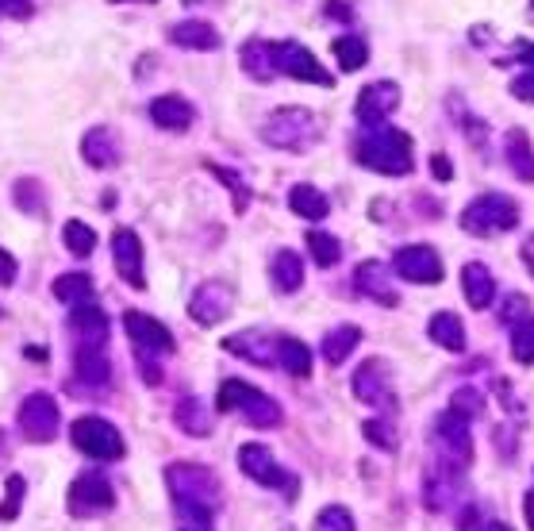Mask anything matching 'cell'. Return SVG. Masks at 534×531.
Listing matches in <instances>:
<instances>
[{"mask_svg":"<svg viewBox=\"0 0 534 531\" xmlns=\"http://www.w3.org/2000/svg\"><path fill=\"white\" fill-rule=\"evenodd\" d=\"M166 485H170L173 508H208V512H219V505H223V485L200 462H170L166 466Z\"/></svg>","mask_w":534,"mask_h":531,"instance_id":"obj_3","label":"cell"},{"mask_svg":"<svg viewBox=\"0 0 534 531\" xmlns=\"http://www.w3.org/2000/svg\"><path fill=\"white\" fill-rule=\"evenodd\" d=\"M216 408L219 412H235V416H243L250 428H262V431H273L285 424V408L277 405L269 393L254 389V385H246L239 378L219 381Z\"/></svg>","mask_w":534,"mask_h":531,"instance_id":"obj_2","label":"cell"},{"mask_svg":"<svg viewBox=\"0 0 534 531\" xmlns=\"http://www.w3.org/2000/svg\"><path fill=\"white\" fill-rule=\"evenodd\" d=\"M166 39H170L173 47H181V51H219L223 47V35L212 24H204V20H181V24H173L166 31Z\"/></svg>","mask_w":534,"mask_h":531,"instance_id":"obj_25","label":"cell"},{"mask_svg":"<svg viewBox=\"0 0 534 531\" xmlns=\"http://www.w3.org/2000/svg\"><path fill=\"white\" fill-rule=\"evenodd\" d=\"M73 378L81 381L89 393H100L108 381H112V362L104 351L93 347H73Z\"/></svg>","mask_w":534,"mask_h":531,"instance_id":"obj_24","label":"cell"},{"mask_svg":"<svg viewBox=\"0 0 534 531\" xmlns=\"http://www.w3.org/2000/svg\"><path fill=\"white\" fill-rule=\"evenodd\" d=\"M239 62H243V74L254 77V81H273L277 77L273 43H266V39H246L243 51H239Z\"/></svg>","mask_w":534,"mask_h":531,"instance_id":"obj_30","label":"cell"},{"mask_svg":"<svg viewBox=\"0 0 534 531\" xmlns=\"http://www.w3.org/2000/svg\"><path fill=\"white\" fill-rule=\"evenodd\" d=\"M150 120H154V127H162V131L181 135V131H189L196 124V108L181 93H162V97L150 101Z\"/></svg>","mask_w":534,"mask_h":531,"instance_id":"obj_23","label":"cell"},{"mask_svg":"<svg viewBox=\"0 0 534 531\" xmlns=\"http://www.w3.org/2000/svg\"><path fill=\"white\" fill-rule=\"evenodd\" d=\"M262 139L277 151L304 154L319 143V120L308 108H277L262 124Z\"/></svg>","mask_w":534,"mask_h":531,"instance_id":"obj_4","label":"cell"},{"mask_svg":"<svg viewBox=\"0 0 534 531\" xmlns=\"http://www.w3.org/2000/svg\"><path fill=\"white\" fill-rule=\"evenodd\" d=\"M289 208L296 212V216H304V220H312V224H319V220H327V212H331V201L319 193L316 185H292L289 189Z\"/></svg>","mask_w":534,"mask_h":531,"instance_id":"obj_33","label":"cell"},{"mask_svg":"<svg viewBox=\"0 0 534 531\" xmlns=\"http://www.w3.org/2000/svg\"><path fill=\"white\" fill-rule=\"evenodd\" d=\"M362 435L377 447V451H385V455H396V447H400V435L392 428L389 416H377V420H365L362 424Z\"/></svg>","mask_w":534,"mask_h":531,"instance_id":"obj_41","label":"cell"},{"mask_svg":"<svg viewBox=\"0 0 534 531\" xmlns=\"http://www.w3.org/2000/svg\"><path fill=\"white\" fill-rule=\"evenodd\" d=\"M511 358L519 366H534V312L511 324Z\"/></svg>","mask_w":534,"mask_h":531,"instance_id":"obj_40","label":"cell"},{"mask_svg":"<svg viewBox=\"0 0 534 531\" xmlns=\"http://www.w3.org/2000/svg\"><path fill=\"white\" fill-rule=\"evenodd\" d=\"M323 12H327L331 20H339V24H350V20H354V12H350V4H346V0H327V4H323Z\"/></svg>","mask_w":534,"mask_h":531,"instance_id":"obj_51","label":"cell"},{"mask_svg":"<svg viewBox=\"0 0 534 531\" xmlns=\"http://www.w3.org/2000/svg\"><path fill=\"white\" fill-rule=\"evenodd\" d=\"M462 481H465L462 466H454V462H446V458L431 462V466H427V478H423V501H427V508H431V512H446V508L458 505Z\"/></svg>","mask_w":534,"mask_h":531,"instance_id":"obj_14","label":"cell"},{"mask_svg":"<svg viewBox=\"0 0 534 531\" xmlns=\"http://www.w3.org/2000/svg\"><path fill=\"white\" fill-rule=\"evenodd\" d=\"M504 158H508L511 174L519 181H534V147L523 127H511L504 135Z\"/></svg>","mask_w":534,"mask_h":531,"instance_id":"obj_31","label":"cell"},{"mask_svg":"<svg viewBox=\"0 0 534 531\" xmlns=\"http://www.w3.org/2000/svg\"><path fill=\"white\" fill-rule=\"evenodd\" d=\"M392 270L400 274L404 281H412V285H438L442 281V258H438L435 247H427V243H412V247H400L396 258H392Z\"/></svg>","mask_w":534,"mask_h":531,"instance_id":"obj_15","label":"cell"},{"mask_svg":"<svg viewBox=\"0 0 534 531\" xmlns=\"http://www.w3.org/2000/svg\"><path fill=\"white\" fill-rule=\"evenodd\" d=\"M358 343H362V328L342 324V328H331L327 335H323L319 354H323V362H327V366H342L350 354L358 351Z\"/></svg>","mask_w":534,"mask_h":531,"instance_id":"obj_32","label":"cell"},{"mask_svg":"<svg viewBox=\"0 0 534 531\" xmlns=\"http://www.w3.org/2000/svg\"><path fill=\"white\" fill-rule=\"evenodd\" d=\"M523 262H527V270L534 274V235L527 239V243H523Z\"/></svg>","mask_w":534,"mask_h":531,"instance_id":"obj_57","label":"cell"},{"mask_svg":"<svg viewBox=\"0 0 534 531\" xmlns=\"http://www.w3.org/2000/svg\"><path fill=\"white\" fill-rule=\"evenodd\" d=\"M12 197H16V208L27 212V216H39L47 208V201H43V181H35V177H20L12 185Z\"/></svg>","mask_w":534,"mask_h":531,"instance_id":"obj_42","label":"cell"},{"mask_svg":"<svg viewBox=\"0 0 534 531\" xmlns=\"http://www.w3.org/2000/svg\"><path fill=\"white\" fill-rule=\"evenodd\" d=\"M123 331H127V339L135 343V351H154L166 358V354H173V347H177L173 331L166 328L162 320L139 312V308H127V312H123Z\"/></svg>","mask_w":534,"mask_h":531,"instance_id":"obj_16","label":"cell"},{"mask_svg":"<svg viewBox=\"0 0 534 531\" xmlns=\"http://www.w3.org/2000/svg\"><path fill=\"white\" fill-rule=\"evenodd\" d=\"M216 512L208 508H177V531H212Z\"/></svg>","mask_w":534,"mask_h":531,"instance_id":"obj_47","label":"cell"},{"mask_svg":"<svg viewBox=\"0 0 534 531\" xmlns=\"http://www.w3.org/2000/svg\"><path fill=\"white\" fill-rule=\"evenodd\" d=\"M316 531H358V524L346 505H327L316 516Z\"/></svg>","mask_w":534,"mask_h":531,"instance_id":"obj_46","label":"cell"},{"mask_svg":"<svg viewBox=\"0 0 534 531\" xmlns=\"http://www.w3.org/2000/svg\"><path fill=\"white\" fill-rule=\"evenodd\" d=\"M24 493H27V481L20 474H12L8 485H4V501H0V520L12 524L20 516V505H24Z\"/></svg>","mask_w":534,"mask_h":531,"instance_id":"obj_45","label":"cell"},{"mask_svg":"<svg viewBox=\"0 0 534 531\" xmlns=\"http://www.w3.org/2000/svg\"><path fill=\"white\" fill-rule=\"evenodd\" d=\"M235 308V289L227 281H200L189 297V316L200 328H216Z\"/></svg>","mask_w":534,"mask_h":531,"instance_id":"obj_13","label":"cell"},{"mask_svg":"<svg viewBox=\"0 0 534 531\" xmlns=\"http://www.w3.org/2000/svg\"><path fill=\"white\" fill-rule=\"evenodd\" d=\"M112 262L131 289H146V270H143V239L131 228L112 231Z\"/></svg>","mask_w":534,"mask_h":531,"instance_id":"obj_20","label":"cell"},{"mask_svg":"<svg viewBox=\"0 0 534 531\" xmlns=\"http://www.w3.org/2000/svg\"><path fill=\"white\" fill-rule=\"evenodd\" d=\"M223 351L235 354V358H243L250 366H277V335H269L262 328H246V331H235V335H227L223 339Z\"/></svg>","mask_w":534,"mask_h":531,"instance_id":"obj_19","label":"cell"},{"mask_svg":"<svg viewBox=\"0 0 534 531\" xmlns=\"http://www.w3.org/2000/svg\"><path fill=\"white\" fill-rule=\"evenodd\" d=\"M81 158L93 166V170H116L123 162V143L112 127H89L81 135Z\"/></svg>","mask_w":534,"mask_h":531,"instance_id":"obj_21","label":"cell"},{"mask_svg":"<svg viewBox=\"0 0 534 531\" xmlns=\"http://www.w3.org/2000/svg\"><path fill=\"white\" fill-rule=\"evenodd\" d=\"M481 531H511L508 524H500V520H492V524H485Z\"/></svg>","mask_w":534,"mask_h":531,"instance_id":"obj_59","label":"cell"},{"mask_svg":"<svg viewBox=\"0 0 534 531\" xmlns=\"http://www.w3.org/2000/svg\"><path fill=\"white\" fill-rule=\"evenodd\" d=\"M54 297L62 304H70V308H77V304H89L93 301V278L89 274H81V270H70V274H58L54 278Z\"/></svg>","mask_w":534,"mask_h":531,"instance_id":"obj_35","label":"cell"},{"mask_svg":"<svg viewBox=\"0 0 534 531\" xmlns=\"http://www.w3.org/2000/svg\"><path fill=\"white\" fill-rule=\"evenodd\" d=\"M308 254L316 258V266H323V270H331V266H339V258H342V243L331 235V231H319L312 228L308 231Z\"/></svg>","mask_w":534,"mask_h":531,"instance_id":"obj_39","label":"cell"},{"mask_svg":"<svg viewBox=\"0 0 534 531\" xmlns=\"http://www.w3.org/2000/svg\"><path fill=\"white\" fill-rule=\"evenodd\" d=\"M496 451H500L504 458H515V431L496 428Z\"/></svg>","mask_w":534,"mask_h":531,"instance_id":"obj_52","label":"cell"},{"mask_svg":"<svg viewBox=\"0 0 534 531\" xmlns=\"http://www.w3.org/2000/svg\"><path fill=\"white\" fill-rule=\"evenodd\" d=\"M66 331H70L73 347H93V351H104L108 347V331H112V324H108V316L100 312L97 304H77L70 312V320H66Z\"/></svg>","mask_w":534,"mask_h":531,"instance_id":"obj_18","label":"cell"},{"mask_svg":"<svg viewBox=\"0 0 534 531\" xmlns=\"http://www.w3.org/2000/svg\"><path fill=\"white\" fill-rule=\"evenodd\" d=\"M239 470H243L246 478L254 481V485H266V489H281L285 497H296V489H300V481L296 474H289L277 458L269 455L266 443H246L243 451H239Z\"/></svg>","mask_w":534,"mask_h":531,"instance_id":"obj_9","label":"cell"},{"mask_svg":"<svg viewBox=\"0 0 534 531\" xmlns=\"http://www.w3.org/2000/svg\"><path fill=\"white\" fill-rule=\"evenodd\" d=\"M16 420H20V435H24L27 443H35V447L50 443L58 435V428H62V412H58V401L50 393H27L24 401H20Z\"/></svg>","mask_w":534,"mask_h":531,"instance_id":"obj_11","label":"cell"},{"mask_svg":"<svg viewBox=\"0 0 534 531\" xmlns=\"http://www.w3.org/2000/svg\"><path fill=\"white\" fill-rule=\"evenodd\" d=\"M431 439H435L438 458H446V462L469 470V462H473V435H469V420L465 416L450 412V408L438 412L435 424H431Z\"/></svg>","mask_w":534,"mask_h":531,"instance_id":"obj_10","label":"cell"},{"mask_svg":"<svg viewBox=\"0 0 534 531\" xmlns=\"http://www.w3.org/2000/svg\"><path fill=\"white\" fill-rule=\"evenodd\" d=\"M431 174H435V181H450L454 177V166H450L446 154H431Z\"/></svg>","mask_w":534,"mask_h":531,"instance_id":"obj_53","label":"cell"},{"mask_svg":"<svg viewBox=\"0 0 534 531\" xmlns=\"http://www.w3.org/2000/svg\"><path fill=\"white\" fill-rule=\"evenodd\" d=\"M35 8L31 0H0V16H16V20H27Z\"/></svg>","mask_w":534,"mask_h":531,"instance_id":"obj_50","label":"cell"},{"mask_svg":"<svg viewBox=\"0 0 534 531\" xmlns=\"http://www.w3.org/2000/svg\"><path fill=\"white\" fill-rule=\"evenodd\" d=\"M400 108V85L389 81V77H381V81H369L362 93H358V120L362 127H377L385 124L392 112Z\"/></svg>","mask_w":534,"mask_h":531,"instance_id":"obj_17","label":"cell"},{"mask_svg":"<svg viewBox=\"0 0 534 531\" xmlns=\"http://www.w3.org/2000/svg\"><path fill=\"white\" fill-rule=\"evenodd\" d=\"M62 243H66V251L73 258H89V254L97 251V231L89 228L85 220H66L62 224Z\"/></svg>","mask_w":534,"mask_h":531,"instance_id":"obj_38","label":"cell"},{"mask_svg":"<svg viewBox=\"0 0 534 531\" xmlns=\"http://www.w3.org/2000/svg\"><path fill=\"white\" fill-rule=\"evenodd\" d=\"M112 4H143V0H112ZM146 4H154V0H146Z\"/></svg>","mask_w":534,"mask_h":531,"instance_id":"obj_60","label":"cell"},{"mask_svg":"<svg viewBox=\"0 0 534 531\" xmlns=\"http://www.w3.org/2000/svg\"><path fill=\"white\" fill-rule=\"evenodd\" d=\"M354 158L373 174L408 177L412 174V135L389 124L362 127V135L354 139Z\"/></svg>","mask_w":534,"mask_h":531,"instance_id":"obj_1","label":"cell"},{"mask_svg":"<svg viewBox=\"0 0 534 531\" xmlns=\"http://www.w3.org/2000/svg\"><path fill=\"white\" fill-rule=\"evenodd\" d=\"M523 516H527V528L534 531V493H531V489L523 493Z\"/></svg>","mask_w":534,"mask_h":531,"instance_id":"obj_56","label":"cell"},{"mask_svg":"<svg viewBox=\"0 0 534 531\" xmlns=\"http://www.w3.org/2000/svg\"><path fill=\"white\" fill-rule=\"evenodd\" d=\"M277 366L289 374V378H308L312 374V351L304 339L296 335H277Z\"/></svg>","mask_w":534,"mask_h":531,"instance_id":"obj_29","label":"cell"},{"mask_svg":"<svg viewBox=\"0 0 534 531\" xmlns=\"http://www.w3.org/2000/svg\"><path fill=\"white\" fill-rule=\"evenodd\" d=\"M427 335L435 339L442 351H450V354L465 351V328L454 312H435V316H431V324H427Z\"/></svg>","mask_w":534,"mask_h":531,"instance_id":"obj_34","label":"cell"},{"mask_svg":"<svg viewBox=\"0 0 534 531\" xmlns=\"http://www.w3.org/2000/svg\"><path fill=\"white\" fill-rule=\"evenodd\" d=\"M473 524H477V505H465V508H462V516H458V528L469 531Z\"/></svg>","mask_w":534,"mask_h":531,"instance_id":"obj_55","label":"cell"},{"mask_svg":"<svg viewBox=\"0 0 534 531\" xmlns=\"http://www.w3.org/2000/svg\"><path fill=\"white\" fill-rule=\"evenodd\" d=\"M70 439L81 455L97 458V462H116V458L127 455L123 431L116 428V424H108V420H100V416H81V420H73Z\"/></svg>","mask_w":534,"mask_h":531,"instance_id":"obj_8","label":"cell"},{"mask_svg":"<svg viewBox=\"0 0 534 531\" xmlns=\"http://www.w3.org/2000/svg\"><path fill=\"white\" fill-rule=\"evenodd\" d=\"M531 4H534V0H531Z\"/></svg>","mask_w":534,"mask_h":531,"instance_id":"obj_61","label":"cell"},{"mask_svg":"<svg viewBox=\"0 0 534 531\" xmlns=\"http://www.w3.org/2000/svg\"><path fill=\"white\" fill-rule=\"evenodd\" d=\"M511 228H519V204L504 193H485V197H477L462 208V231L477 235V239L504 235Z\"/></svg>","mask_w":534,"mask_h":531,"instance_id":"obj_5","label":"cell"},{"mask_svg":"<svg viewBox=\"0 0 534 531\" xmlns=\"http://www.w3.org/2000/svg\"><path fill=\"white\" fill-rule=\"evenodd\" d=\"M331 51H335V62H339L342 74H354V70H362L365 62H369V43H365L362 35H339L331 43Z\"/></svg>","mask_w":534,"mask_h":531,"instance_id":"obj_37","label":"cell"},{"mask_svg":"<svg viewBox=\"0 0 534 531\" xmlns=\"http://www.w3.org/2000/svg\"><path fill=\"white\" fill-rule=\"evenodd\" d=\"M350 389H354V397L362 401V405L377 408V412H400V401H396V389H392V366L385 358H365L362 366L354 370V378H350Z\"/></svg>","mask_w":534,"mask_h":531,"instance_id":"obj_6","label":"cell"},{"mask_svg":"<svg viewBox=\"0 0 534 531\" xmlns=\"http://www.w3.org/2000/svg\"><path fill=\"white\" fill-rule=\"evenodd\" d=\"M208 166V174L216 177L219 185L231 193V204H235V212H246L250 208V197H254V189L246 185V177L239 170H231V166H223V162H204Z\"/></svg>","mask_w":534,"mask_h":531,"instance_id":"obj_36","label":"cell"},{"mask_svg":"<svg viewBox=\"0 0 534 531\" xmlns=\"http://www.w3.org/2000/svg\"><path fill=\"white\" fill-rule=\"evenodd\" d=\"M16 274H20V262H16L12 254L0 247V289H8V285L16 281Z\"/></svg>","mask_w":534,"mask_h":531,"instance_id":"obj_49","label":"cell"},{"mask_svg":"<svg viewBox=\"0 0 534 531\" xmlns=\"http://www.w3.org/2000/svg\"><path fill=\"white\" fill-rule=\"evenodd\" d=\"M269 281H273V289L285 293V297L296 293V289L304 285V258H300L296 251H289V247L277 251L273 254V262H269Z\"/></svg>","mask_w":534,"mask_h":531,"instance_id":"obj_28","label":"cell"},{"mask_svg":"<svg viewBox=\"0 0 534 531\" xmlns=\"http://www.w3.org/2000/svg\"><path fill=\"white\" fill-rule=\"evenodd\" d=\"M273 62H277V74H285V77L308 81V85H319V89H331V85H335V77L319 66L316 54L308 51L304 43H296V39L273 43Z\"/></svg>","mask_w":534,"mask_h":531,"instance_id":"obj_12","label":"cell"},{"mask_svg":"<svg viewBox=\"0 0 534 531\" xmlns=\"http://www.w3.org/2000/svg\"><path fill=\"white\" fill-rule=\"evenodd\" d=\"M66 508H70L73 520H97V516L116 508V489H112V481L104 478L100 470H85V474H77L70 481Z\"/></svg>","mask_w":534,"mask_h":531,"instance_id":"obj_7","label":"cell"},{"mask_svg":"<svg viewBox=\"0 0 534 531\" xmlns=\"http://www.w3.org/2000/svg\"><path fill=\"white\" fill-rule=\"evenodd\" d=\"M354 289L362 293L365 301L385 304V308H396V304H400V293L392 289L389 266H381L377 258H369V262H362V266L354 270Z\"/></svg>","mask_w":534,"mask_h":531,"instance_id":"obj_22","label":"cell"},{"mask_svg":"<svg viewBox=\"0 0 534 531\" xmlns=\"http://www.w3.org/2000/svg\"><path fill=\"white\" fill-rule=\"evenodd\" d=\"M515 62L523 66V74L511 81V93L519 101H534V43H523L519 54H515Z\"/></svg>","mask_w":534,"mask_h":531,"instance_id":"obj_43","label":"cell"},{"mask_svg":"<svg viewBox=\"0 0 534 531\" xmlns=\"http://www.w3.org/2000/svg\"><path fill=\"white\" fill-rule=\"evenodd\" d=\"M173 424L185 435H193V439H204V435L216 431V412L204 405L200 397H181L177 408H173Z\"/></svg>","mask_w":534,"mask_h":531,"instance_id":"obj_26","label":"cell"},{"mask_svg":"<svg viewBox=\"0 0 534 531\" xmlns=\"http://www.w3.org/2000/svg\"><path fill=\"white\" fill-rule=\"evenodd\" d=\"M450 412H458V416H465L469 424L485 412V397H481V389H473V385H462L454 397H450Z\"/></svg>","mask_w":534,"mask_h":531,"instance_id":"obj_44","label":"cell"},{"mask_svg":"<svg viewBox=\"0 0 534 531\" xmlns=\"http://www.w3.org/2000/svg\"><path fill=\"white\" fill-rule=\"evenodd\" d=\"M462 293L469 308H477V312L496 301V278L488 274L485 262H465L462 266Z\"/></svg>","mask_w":534,"mask_h":531,"instance_id":"obj_27","label":"cell"},{"mask_svg":"<svg viewBox=\"0 0 534 531\" xmlns=\"http://www.w3.org/2000/svg\"><path fill=\"white\" fill-rule=\"evenodd\" d=\"M523 316H531V304L523 301L519 293H511L508 301H504V308H500V320H504V324H519Z\"/></svg>","mask_w":534,"mask_h":531,"instance_id":"obj_48","label":"cell"},{"mask_svg":"<svg viewBox=\"0 0 534 531\" xmlns=\"http://www.w3.org/2000/svg\"><path fill=\"white\" fill-rule=\"evenodd\" d=\"M181 4H185V8H196V4H212V8H219L223 0H181Z\"/></svg>","mask_w":534,"mask_h":531,"instance_id":"obj_58","label":"cell"},{"mask_svg":"<svg viewBox=\"0 0 534 531\" xmlns=\"http://www.w3.org/2000/svg\"><path fill=\"white\" fill-rule=\"evenodd\" d=\"M12 447H16V443H12V435L0 428V470L8 466V458H12Z\"/></svg>","mask_w":534,"mask_h":531,"instance_id":"obj_54","label":"cell"}]
</instances>
